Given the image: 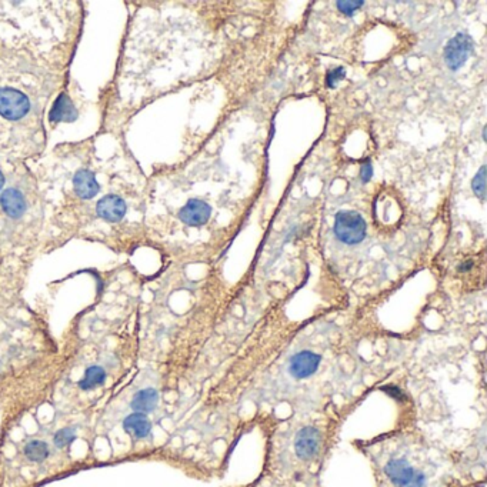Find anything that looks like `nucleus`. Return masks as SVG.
<instances>
[{"label": "nucleus", "mask_w": 487, "mask_h": 487, "mask_svg": "<svg viewBox=\"0 0 487 487\" xmlns=\"http://www.w3.org/2000/svg\"><path fill=\"white\" fill-rule=\"evenodd\" d=\"M96 210H98V215L103 220L110 222V223H116L125 217L126 203L122 197L109 194V196H105L103 199L99 200Z\"/></svg>", "instance_id": "7"}, {"label": "nucleus", "mask_w": 487, "mask_h": 487, "mask_svg": "<svg viewBox=\"0 0 487 487\" xmlns=\"http://www.w3.org/2000/svg\"><path fill=\"white\" fill-rule=\"evenodd\" d=\"M159 402V393L155 389H143L137 392L132 399V409L136 413H150L156 409Z\"/></svg>", "instance_id": "13"}, {"label": "nucleus", "mask_w": 487, "mask_h": 487, "mask_svg": "<svg viewBox=\"0 0 487 487\" xmlns=\"http://www.w3.org/2000/svg\"><path fill=\"white\" fill-rule=\"evenodd\" d=\"M106 380V371L102 366H91L86 369L84 378L80 380L79 387L82 390H93L99 386H102Z\"/></svg>", "instance_id": "15"}, {"label": "nucleus", "mask_w": 487, "mask_h": 487, "mask_svg": "<svg viewBox=\"0 0 487 487\" xmlns=\"http://www.w3.org/2000/svg\"><path fill=\"white\" fill-rule=\"evenodd\" d=\"M380 470L390 487H431L427 472L406 454L387 457Z\"/></svg>", "instance_id": "1"}, {"label": "nucleus", "mask_w": 487, "mask_h": 487, "mask_svg": "<svg viewBox=\"0 0 487 487\" xmlns=\"http://www.w3.org/2000/svg\"><path fill=\"white\" fill-rule=\"evenodd\" d=\"M472 189L477 197L484 200L486 197V166H481L479 173L474 176L472 182Z\"/></svg>", "instance_id": "17"}, {"label": "nucleus", "mask_w": 487, "mask_h": 487, "mask_svg": "<svg viewBox=\"0 0 487 487\" xmlns=\"http://www.w3.org/2000/svg\"><path fill=\"white\" fill-rule=\"evenodd\" d=\"M49 119L53 123L73 122L77 119V110L66 93H61L59 96H57V99L54 100V103L50 109Z\"/></svg>", "instance_id": "10"}, {"label": "nucleus", "mask_w": 487, "mask_h": 487, "mask_svg": "<svg viewBox=\"0 0 487 487\" xmlns=\"http://www.w3.org/2000/svg\"><path fill=\"white\" fill-rule=\"evenodd\" d=\"M345 76H346V72H345V69H343V68H336V69L330 70V72L327 73V76H326V84H327V88L333 89L334 86L337 84V82H340L341 79H345Z\"/></svg>", "instance_id": "18"}, {"label": "nucleus", "mask_w": 487, "mask_h": 487, "mask_svg": "<svg viewBox=\"0 0 487 487\" xmlns=\"http://www.w3.org/2000/svg\"><path fill=\"white\" fill-rule=\"evenodd\" d=\"M3 185H5V176L2 173V170H0V189L3 187Z\"/></svg>", "instance_id": "22"}, {"label": "nucleus", "mask_w": 487, "mask_h": 487, "mask_svg": "<svg viewBox=\"0 0 487 487\" xmlns=\"http://www.w3.org/2000/svg\"><path fill=\"white\" fill-rule=\"evenodd\" d=\"M76 431L73 427H63L61 431H57L53 436V445L57 450H65L72 446V443L76 440Z\"/></svg>", "instance_id": "16"}, {"label": "nucleus", "mask_w": 487, "mask_h": 487, "mask_svg": "<svg viewBox=\"0 0 487 487\" xmlns=\"http://www.w3.org/2000/svg\"><path fill=\"white\" fill-rule=\"evenodd\" d=\"M0 206L12 219H19L26 212V203L23 194L16 189H8L0 196Z\"/></svg>", "instance_id": "11"}, {"label": "nucleus", "mask_w": 487, "mask_h": 487, "mask_svg": "<svg viewBox=\"0 0 487 487\" xmlns=\"http://www.w3.org/2000/svg\"><path fill=\"white\" fill-rule=\"evenodd\" d=\"M334 235L343 243L357 245L366 236V222L356 212H339L334 220Z\"/></svg>", "instance_id": "2"}, {"label": "nucleus", "mask_w": 487, "mask_h": 487, "mask_svg": "<svg viewBox=\"0 0 487 487\" xmlns=\"http://www.w3.org/2000/svg\"><path fill=\"white\" fill-rule=\"evenodd\" d=\"M75 192L82 199H92L99 193V183L89 170H79L73 178Z\"/></svg>", "instance_id": "12"}, {"label": "nucleus", "mask_w": 487, "mask_h": 487, "mask_svg": "<svg viewBox=\"0 0 487 487\" xmlns=\"http://www.w3.org/2000/svg\"><path fill=\"white\" fill-rule=\"evenodd\" d=\"M320 357L311 352H300L291 360V373L296 379H306L311 376L319 367Z\"/></svg>", "instance_id": "8"}, {"label": "nucleus", "mask_w": 487, "mask_h": 487, "mask_svg": "<svg viewBox=\"0 0 487 487\" xmlns=\"http://www.w3.org/2000/svg\"><path fill=\"white\" fill-rule=\"evenodd\" d=\"M125 432L133 440H143L152 433V422L143 413H132L123 420Z\"/></svg>", "instance_id": "9"}, {"label": "nucleus", "mask_w": 487, "mask_h": 487, "mask_svg": "<svg viewBox=\"0 0 487 487\" xmlns=\"http://www.w3.org/2000/svg\"><path fill=\"white\" fill-rule=\"evenodd\" d=\"M31 110V102L22 92L3 88L0 89V114L9 121H19Z\"/></svg>", "instance_id": "4"}, {"label": "nucleus", "mask_w": 487, "mask_h": 487, "mask_svg": "<svg viewBox=\"0 0 487 487\" xmlns=\"http://www.w3.org/2000/svg\"><path fill=\"white\" fill-rule=\"evenodd\" d=\"M473 50V40L465 33H457L449 40L445 49V61L451 70H459L469 59Z\"/></svg>", "instance_id": "5"}, {"label": "nucleus", "mask_w": 487, "mask_h": 487, "mask_svg": "<svg viewBox=\"0 0 487 487\" xmlns=\"http://www.w3.org/2000/svg\"><path fill=\"white\" fill-rule=\"evenodd\" d=\"M210 213H212V209L206 202L192 199L180 209L179 217L183 223L189 226H202L209 220Z\"/></svg>", "instance_id": "6"}, {"label": "nucleus", "mask_w": 487, "mask_h": 487, "mask_svg": "<svg viewBox=\"0 0 487 487\" xmlns=\"http://www.w3.org/2000/svg\"><path fill=\"white\" fill-rule=\"evenodd\" d=\"M23 454L29 462L32 463H43L49 459L50 456V447L45 440H31L27 442L23 447Z\"/></svg>", "instance_id": "14"}, {"label": "nucleus", "mask_w": 487, "mask_h": 487, "mask_svg": "<svg viewBox=\"0 0 487 487\" xmlns=\"http://www.w3.org/2000/svg\"><path fill=\"white\" fill-rule=\"evenodd\" d=\"M337 9L341 12V13H345V15H353L360 6H363V2H337Z\"/></svg>", "instance_id": "19"}, {"label": "nucleus", "mask_w": 487, "mask_h": 487, "mask_svg": "<svg viewBox=\"0 0 487 487\" xmlns=\"http://www.w3.org/2000/svg\"><path fill=\"white\" fill-rule=\"evenodd\" d=\"M472 266H473V262H466V263L461 265V268H459V272H466V270H469V269H470Z\"/></svg>", "instance_id": "21"}, {"label": "nucleus", "mask_w": 487, "mask_h": 487, "mask_svg": "<svg viewBox=\"0 0 487 487\" xmlns=\"http://www.w3.org/2000/svg\"><path fill=\"white\" fill-rule=\"evenodd\" d=\"M371 175H373V167L370 166V163H366L364 166H362V171H360V176L363 179V182H369Z\"/></svg>", "instance_id": "20"}, {"label": "nucleus", "mask_w": 487, "mask_h": 487, "mask_svg": "<svg viewBox=\"0 0 487 487\" xmlns=\"http://www.w3.org/2000/svg\"><path fill=\"white\" fill-rule=\"evenodd\" d=\"M295 454L303 463H310L318 459L322 450V433L316 427H303L295 438Z\"/></svg>", "instance_id": "3"}]
</instances>
